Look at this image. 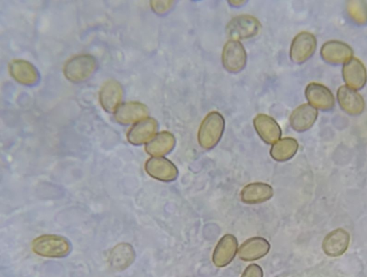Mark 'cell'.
<instances>
[{
    "label": "cell",
    "instance_id": "obj_11",
    "mask_svg": "<svg viewBox=\"0 0 367 277\" xmlns=\"http://www.w3.org/2000/svg\"><path fill=\"white\" fill-rule=\"evenodd\" d=\"M159 124L153 118H147L136 123L127 133V140L133 145H142L149 142L158 130Z\"/></svg>",
    "mask_w": 367,
    "mask_h": 277
},
{
    "label": "cell",
    "instance_id": "obj_12",
    "mask_svg": "<svg viewBox=\"0 0 367 277\" xmlns=\"http://www.w3.org/2000/svg\"><path fill=\"white\" fill-rule=\"evenodd\" d=\"M254 128L262 140L268 144H274L280 140L282 131L279 124L271 117L257 114L253 120Z\"/></svg>",
    "mask_w": 367,
    "mask_h": 277
},
{
    "label": "cell",
    "instance_id": "obj_19",
    "mask_svg": "<svg viewBox=\"0 0 367 277\" xmlns=\"http://www.w3.org/2000/svg\"><path fill=\"white\" fill-rule=\"evenodd\" d=\"M318 117V111L308 104L297 107L291 114L290 121L291 127L298 133L310 130L315 123Z\"/></svg>",
    "mask_w": 367,
    "mask_h": 277
},
{
    "label": "cell",
    "instance_id": "obj_21",
    "mask_svg": "<svg viewBox=\"0 0 367 277\" xmlns=\"http://www.w3.org/2000/svg\"><path fill=\"white\" fill-rule=\"evenodd\" d=\"M149 115L148 107L137 102L124 103L117 110L115 113L116 121L123 125L138 122Z\"/></svg>",
    "mask_w": 367,
    "mask_h": 277
},
{
    "label": "cell",
    "instance_id": "obj_3",
    "mask_svg": "<svg viewBox=\"0 0 367 277\" xmlns=\"http://www.w3.org/2000/svg\"><path fill=\"white\" fill-rule=\"evenodd\" d=\"M97 68L96 59L91 55L77 56L65 65L63 72L66 78L73 83H82L88 80Z\"/></svg>",
    "mask_w": 367,
    "mask_h": 277
},
{
    "label": "cell",
    "instance_id": "obj_8",
    "mask_svg": "<svg viewBox=\"0 0 367 277\" xmlns=\"http://www.w3.org/2000/svg\"><path fill=\"white\" fill-rule=\"evenodd\" d=\"M239 253V241L232 234L224 235L218 242L213 254V262L219 268L230 264Z\"/></svg>",
    "mask_w": 367,
    "mask_h": 277
},
{
    "label": "cell",
    "instance_id": "obj_13",
    "mask_svg": "<svg viewBox=\"0 0 367 277\" xmlns=\"http://www.w3.org/2000/svg\"><path fill=\"white\" fill-rule=\"evenodd\" d=\"M271 250L269 241L263 237H253L244 242L239 248V257L245 262H253L266 257Z\"/></svg>",
    "mask_w": 367,
    "mask_h": 277
},
{
    "label": "cell",
    "instance_id": "obj_5",
    "mask_svg": "<svg viewBox=\"0 0 367 277\" xmlns=\"http://www.w3.org/2000/svg\"><path fill=\"white\" fill-rule=\"evenodd\" d=\"M222 63L225 69L232 73L242 71L247 63V54L239 40H230L224 45Z\"/></svg>",
    "mask_w": 367,
    "mask_h": 277
},
{
    "label": "cell",
    "instance_id": "obj_26",
    "mask_svg": "<svg viewBox=\"0 0 367 277\" xmlns=\"http://www.w3.org/2000/svg\"><path fill=\"white\" fill-rule=\"evenodd\" d=\"M174 4V1H151V9L158 15L168 13Z\"/></svg>",
    "mask_w": 367,
    "mask_h": 277
},
{
    "label": "cell",
    "instance_id": "obj_6",
    "mask_svg": "<svg viewBox=\"0 0 367 277\" xmlns=\"http://www.w3.org/2000/svg\"><path fill=\"white\" fill-rule=\"evenodd\" d=\"M147 173L153 179L165 183L177 180L179 171L176 165L164 157H152L145 163Z\"/></svg>",
    "mask_w": 367,
    "mask_h": 277
},
{
    "label": "cell",
    "instance_id": "obj_25",
    "mask_svg": "<svg viewBox=\"0 0 367 277\" xmlns=\"http://www.w3.org/2000/svg\"><path fill=\"white\" fill-rule=\"evenodd\" d=\"M347 11L351 19L359 25L367 24V5L364 2L351 1Z\"/></svg>",
    "mask_w": 367,
    "mask_h": 277
},
{
    "label": "cell",
    "instance_id": "obj_16",
    "mask_svg": "<svg viewBox=\"0 0 367 277\" xmlns=\"http://www.w3.org/2000/svg\"><path fill=\"white\" fill-rule=\"evenodd\" d=\"M271 186L265 183H252L246 186L241 192L242 202L248 205L260 204L267 202L274 196Z\"/></svg>",
    "mask_w": 367,
    "mask_h": 277
},
{
    "label": "cell",
    "instance_id": "obj_2",
    "mask_svg": "<svg viewBox=\"0 0 367 277\" xmlns=\"http://www.w3.org/2000/svg\"><path fill=\"white\" fill-rule=\"evenodd\" d=\"M34 253L46 257L61 259L68 256L72 250L70 242L66 238L59 235H43L32 243Z\"/></svg>",
    "mask_w": 367,
    "mask_h": 277
},
{
    "label": "cell",
    "instance_id": "obj_23",
    "mask_svg": "<svg viewBox=\"0 0 367 277\" xmlns=\"http://www.w3.org/2000/svg\"><path fill=\"white\" fill-rule=\"evenodd\" d=\"M176 145L174 136L167 131L156 134L147 144L146 152L152 157H163L170 154Z\"/></svg>",
    "mask_w": 367,
    "mask_h": 277
},
{
    "label": "cell",
    "instance_id": "obj_28",
    "mask_svg": "<svg viewBox=\"0 0 367 277\" xmlns=\"http://www.w3.org/2000/svg\"><path fill=\"white\" fill-rule=\"evenodd\" d=\"M245 2L246 1H229V3L231 4L232 6L240 7L244 5Z\"/></svg>",
    "mask_w": 367,
    "mask_h": 277
},
{
    "label": "cell",
    "instance_id": "obj_24",
    "mask_svg": "<svg viewBox=\"0 0 367 277\" xmlns=\"http://www.w3.org/2000/svg\"><path fill=\"white\" fill-rule=\"evenodd\" d=\"M299 143L292 137H285L272 145L270 151L271 158L276 162H286L292 159L297 153Z\"/></svg>",
    "mask_w": 367,
    "mask_h": 277
},
{
    "label": "cell",
    "instance_id": "obj_15",
    "mask_svg": "<svg viewBox=\"0 0 367 277\" xmlns=\"http://www.w3.org/2000/svg\"><path fill=\"white\" fill-rule=\"evenodd\" d=\"M338 104L346 113L351 116H359L364 110L363 97L354 89L347 86L340 87L337 91Z\"/></svg>",
    "mask_w": 367,
    "mask_h": 277
},
{
    "label": "cell",
    "instance_id": "obj_7",
    "mask_svg": "<svg viewBox=\"0 0 367 277\" xmlns=\"http://www.w3.org/2000/svg\"><path fill=\"white\" fill-rule=\"evenodd\" d=\"M317 45V39L313 34L308 32L298 34L291 45V60L297 64L305 63L315 53Z\"/></svg>",
    "mask_w": 367,
    "mask_h": 277
},
{
    "label": "cell",
    "instance_id": "obj_1",
    "mask_svg": "<svg viewBox=\"0 0 367 277\" xmlns=\"http://www.w3.org/2000/svg\"><path fill=\"white\" fill-rule=\"evenodd\" d=\"M225 121L218 112L209 113L203 119L198 131L197 139L200 147L206 150L216 147L222 139Z\"/></svg>",
    "mask_w": 367,
    "mask_h": 277
},
{
    "label": "cell",
    "instance_id": "obj_17",
    "mask_svg": "<svg viewBox=\"0 0 367 277\" xmlns=\"http://www.w3.org/2000/svg\"><path fill=\"white\" fill-rule=\"evenodd\" d=\"M12 77L18 83L25 86H33L40 79L36 68L31 63L23 60L13 61L9 66Z\"/></svg>",
    "mask_w": 367,
    "mask_h": 277
},
{
    "label": "cell",
    "instance_id": "obj_9",
    "mask_svg": "<svg viewBox=\"0 0 367 277\" xmlns=\"http://www.w3.org/2000/svg\"><path fill=\"white\" fill-rule=\"evenodd\" d=\"M323 60L331 65L345 64L352 59L353 50L347 44L340 41H329L321 49Z\"/></svg>",
    "mask_w": 367,
    "mask_h": 277
},
{
    "label": "cell",
    "instance_id": "obj_27",
    "mask_svg": "<svg viewBox=\"0 0 367 277\" xmlns=\"http://www.w3.org/2000/svg\"><path fill=\"white\" fill-rule=\"evenodd\" d=\"M241 277H264V271L259 265L252 264L247 267Z\"/></svg>",
    "mask_w": 367,
    "mask_h": 277
},
{
    "label": "cell",
    "instance_id": "obj_14",
    "mask_svg": "<svg viewBox=\"0 0 367 277\" xmlns=\"http://www.w3.org/2000/svg\"><path fill=\"white\" fill-rule=\"evenodd\" d=\"M350 243V234L343 229H337L325 237L322 248L327 256L338 257L346 253Z\"/></svg>",
    "mask_w": 367,
    "mask_h": 277
},
{
    "label": "cell",
    "instance_id": "obj_20",
    "mask_svg": "<svg viewBox=\"0 0 367 277\" xmlns=\"http://www.w3.org/2000/svg\"><path fill=\"white\" fill-rule=\"evenodd\" d=\"M343 78L347 86L354 90L364 88L367 82V72L365 66L357 58H352L343 67Z\"/></svg>",
    "mask_w": 367,
    "mask_h": 277
},
{
    "label": "cell",
    "instance_id": "obj_18",
    "mask_svg": "<svg viewBox=\"0 0 367 277\" xmlns=\"http://www.w3.org/2000/svg\"><path fill=\"white\" fill-rule=\"evenodd\" d=\"M123 96L122 86L118 82L111 80L105 84L100 91V103L105 111L112 113L119 107Z\"/></svg>",
    "mask_w": 367,
    "mask_h": 277
},
{
    "label": "cell",
    "instance_id": "obj_10",
    "mask_svg": "<svg viewBox=\"0 0 367 277\" xmlns=\"http://www.w3.org/2000/svg\"><path fill=\"white\" fill-rule=\"evenodd\" d=\"M305 95L310 105L314 108L328 112L334 107L333 93L322 84L318 83L308 84L306 89Z\"/></svg>",
    "mask_w": 367,
    "mask_h": 277
},
{
    "label": "cell",
    "instance_id": "obj_22",
    "mask_svg": "<svg viewBox=\"0 0 367 277\" xmlns=\"http://www.w3.org/2000/svg\"><path fill=\"white\" fill-rule=\"evenodd\" d=\"M136 253L133 246L129 244L122 243L117 245L109 257V262L116 271H123L133 264Z\"/></svg>",
    "mask_w": 367,
    "mask_h": 277
},
{
    "label": "cell",
    "instance_id": "obj_4",
    "mask_svg": "<svg viewBox=\"0 0 367 277\" xmlns=\"http://www.w3.org/2000/svg\"><path fill=\"white\" fill-rule=\"evenodd\" d=\"M260 23L250 15H241L232 19L226 27V34L233 40L251 38L257 35Z\"/></svg>",
    "mask_w": 367,
    "mask_h": 277
}]
</instances>
